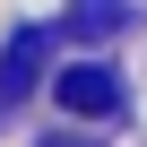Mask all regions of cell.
Segmentation results:
<instances>
[{
    "instance_id": "1",
    "label": "cell",
    "mask_w": 147,
    "mask_h": 147,
    "mask_svg": "<svg viewBox=\"0 0 147 147\" xmlns=\"http://www.w3.org/2000/svg\"><path fill=\"white\" fill-rule=\"evenodd\" d=\"M61 104L87 113V121H104V113H121V78H113L104 61H69L61 69Z\"/></svg>"
},
{
    "instance_id": "2",
    "label": "cell",
    "mask_w": 147,
    "mask_h": 147,
    "mask_svg": "<svg viewBox=\"0 0 147 147\" xmlns=\"http://www.w3.org/2000/svg\"><path fill=\"white\" fill-rule=\"evenodd\" d=\"M43 43H52V35H43V26H26V35L9 43V52H0V95H9V104H18L26 87H35V69H43Z\"/></svg>"
},
{
    "instance_id": "3",
    "label": "cell",
    "mask_w": 147,
    "mask_h": 147,
    "mask_svg": "<svg viewBox=\"0 0 147 147\" xmlns=\"http://www.w3.org/2000/svg\"><path fill=\"white\" fill-rule=\"evenodd\" d=\"M78 26H87V35H113V26H121V0H78Z\"/></svg>"
}]
</instances>
